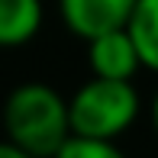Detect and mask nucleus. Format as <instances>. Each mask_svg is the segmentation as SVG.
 I'll return each instance as SVG.
<instances>
[{
  "mask_svg": "<svg viewBox=\"0 0 158 158\" xmlns=\"http://www.w3.org/2000/svg\"><path fill=\"white\" fill-rule=\"evenodd\" d=\"M126 32L135 42L142 68L158 74V0H135L129 23H126Z\"/></svg>",
  "mask_w": 158,
  "mask_h": 158,
  "instance_id": "obj_6",
  "label": "nucleus"
},
{
  "mask_svg": "<svg viewBox=\"0 0 158 158\" xmlns=\"http://www.w3.org/2000/svg\"><path fill=\"white\" fill-rule=\"evenodd\" d=\"M0 158H32V155H26L23 148H16V145H13V142L0 139Z\"/></svg>",
  "mask_w": 158,
  "mask_h": 158,
  "instance_id": "obj_8",
  "label": "nucleus"
},
{
  "mask_svg": "<svg viewBox=\"0 0 158 158\" xmlns=\"http://www.w3.org/2000/svg\"><path fill=\"white\" fill-rule=\"evenodd\" d=\"M52 158H126V152L116 142L103 139H81V135H68Z\"/></svg>",
  "mask_w": 158,
  "mask_h": 158,
  "instance_id": "obj_7",
  "label": "nucleus"
},
{
  "mask_svg": "<svg viewBox=\"0 0 158 158\" xmlns=\"http://www.w3.org/2000/svg\"><path fill=\"white\" fill-rule=\"evenodd\" d=\"M87 45V68L94 77H110V81H135L142 71L139 52H135L132 35L123 29H106L100 35L84 39Z\"/></svg>",
  "mask_w": 158,
  "mask_h": 158,
  "instance_id": "obj_3",
  "label": "nucleus"
},
{
  "mask_svg": "<svg viewBox=\"0 0 158 158\" xmlns=\"http://www.w3.org/2000/svg\"><path fill=\"white\" fill-rule=\"evenodd\" d=\"M148 123H152V132L158 135V90H155L152 103H148Z\"/></svg>",
  "mask_w": 158,
  "mask_h": 158,
  "instance_id": "obj_9",
  "label": "nucleus"
},
{
  "mask_svg": "<svg viewBox=\"0 0 158 158\" xmlns=\"http://www.w3.org/2000/svg\"><path fill=\"white\" fill-rule=\"evenodd\" d=\"M142 113V94L132 81H110L90 74L68 97V129L81 139L116 142L135 126Z\"/></svg>",
  "mask_w": 158,
  "mask_h": 158,
  "instance_id": "obj_2",
  "label": "nucleus"
},
{
  "mask_svg": "<svg viewBox=\"0 0 158 158\" xmlns=\"http://www.w3.org/2000/svg\"><path fill=\"white\" fill-rule=\"evenodd\" d=\"M135 0H58V16L64 29L77 39H90L106 29H123Z\"/></svg>",
  "mask_w": 158,
  "mask_h": 158,
  "instance_id": "obj_4",
  "label": "nucleus"
},
{
  "mask_svg": "<svg viewBox=\"0 0 158 158\" xmlns=\"http://www.w3.org/2000/svg\"><path fill=\"white\" fill-rule=\"evenodd\" d=\"M45 3L42 0H0V48L29 45L42 32Z\"/></svg>",
  "mask_w": 158,
  "mask_h": 158,
  "instance_id": "obj_5",
  "label": "nucleus"
},
{
  "mask_svg": "<svg viewBox=\"0 0 158 158\" xmlns=\"http://www.w3.org/2000/svg\"><path fill=\"white\" fill-rule=\"evenodd\" d=\"M3 139L32 158H52L71 135L68 97L48 81H23L3 97L0 106Z\"/></svg>",
  "mask_w": 158,
  "mask_h": 158,
  "instance_id": "obj_1",
  "label": "nucleus"
}]
</instances>
